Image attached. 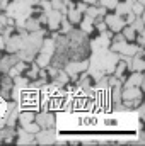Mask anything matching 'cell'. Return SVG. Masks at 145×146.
I'll return each instance as SVG.
<instances>
[{
  "mask_svg": "<svg viewBox=\"0 0 145 146\" xmlns=\"http://www.w3.org/2000/svg\"><path fill=\"white\" fill-rule=\"evenodd\" d=\"M5 126H7V124H5V119H3V117H0V129H2V127H5Z\"/></svg>",
  "mask_w": 145,
  "mask_h": 146,
  "instance_id": "16",
  "label": "cell"
},
{
  "mask_svg": "<svg viewBox=\"0 0 145 146\" xmlns=\"http://www.w3.org/2000/svg\"><path fill=\"white\" fill-rule=\"evenodd\" d=\"M121 34H123V37H125L126 41H132V42H133L138 33H137V31H135V29H133V27H132L130 24H126V26H125V27L121 29Z\"/></svg>",
  "mask_w": 145,
  "mask_h": 146,
  "instance_id": "9",
  "label": "cell"
},
{
  "mask_svg": "<svg viewBox=\"0 0 145 146\" xmlns=\"http://www.w3.org/2000/svg\"><path fill=\"white\" fill-rule=\"evenodd\" d=\"M36 145H53L56 143V131L55 127H48V129H39L34 134Z\"/></svg>",
  "mask_w": 145,
  "mask_h": 146,
  "instance_id": "3",
  "label": "cell"
},
{
  "mask_svg": "<svg viewBox=\"0 0 145 146\" xmlns=\"http://www.w3.org/2000/svg\"><path fill=\"white\" fill-rule=\"evenodd\" d=\"M79 29H80L82 33H85L87 36H91V34L96 31V29H94V19L84 14L82 19H80V22H79Z\"/></svg>",
  "mask_w": 145,
  "mask_h": 146,
  "instance_id": "6",
  "label": "cell"
},
{
  "mask_svg": "<svg viewBox=\"0 0 145 146\" xmlns=\"http://www.w3.org/2000/svg\"><path fill=\"white\" fill-rule=\"evenodd\" d=\"M62 17H63V14H62L60 10H53V9L48 10V12H46V29H48L50 33L58 31V29H60Z\"/></svg>",
  "mask_w": 145,
  "mask_h": 146,
  "instance_id": "4",
  "label": "cell"
},
{
  "mask_svg": "<svg viewBox=\"0 0 145 146\" xmlns=\"http://www.w3.org/2000/svg\"><path fill=\"white\" fill-rule=\"evenodd\" d=\"M103 19H104V22H106V27H108L111 33H121V29L126 26L125 17L116 15V14H108V12H106V15H104Z\"/></svg>",
  "mask_w": 145,
  "mask_h": 146,
  "instance_id": "2",
  "label": "cell"
},
{
  "mask_svg": "<svg viewBox=\"0 0 145 146\" xmlns=\"http://www.w3.org/2000/svg\"><path fill=\"white\" fill-rule=\"evenodd\" d=\"M3 49H5V37L0 33V51H3Z\"/></svg>",
  "mask_w": 145,
  "mask_h": 146,
  "instance_id": "15",
  "label": "cell"
},
{
  "mask_svg": "<svg viewBox=\"0 0 145 146\" xmlns=\"http://www.w3.org/2000/svg\"><path fill=\"white\" fill-rule=\"evenodd\" d=\"M34 121L41 129H48V127H56V114L53 110H38L34 115Z\"/></svg>",
  "mask_w": 145,
  "mask_h": 146,
  "instance_id": "1",
  "label": "cell"
},
{
  "mask_svg": "<svg viewBox=\"0 0 145 146\" xmlns=\"http://www.w3.org/2000/svg\"><path fill=\"white\" fill-rule=\"evenodd\" d=\"M22 129H26L28 133H31V134H36L38 131L41 129L39 126L36 124V121H33V122H29V124H26V126H22Z\"/></svg>",
  "mask_w": 145,
  "mask_h": 146,
  "instance_id": "12",
  "label": "cell"
},
{
  "mask_svg": "<svg viewBox=\"0 0 145 146\" xmlns=\"http://www.w3.org/2000/svg\"><path fill=\"white\" fill-rule=\"evenodd\" d=\"M123 2H126V3H130V5H132V3H133L135 0H123Z\"/></svg>",
  "mask_w": 145,
  "mask_h": 146,
  "instance_id": "17",
  "label": "cell"
},
{
  "mask_svg": "<svg viewBox=\"0 0 145 146\" xmlns=\"http://www.w3.org/2000/svg\"><path fill=\"white\" fill-rule=\"evenodd\" d=\"M132 12L135 14V15H144V3H140V2H133L132 3Z\"/></svg>",
  "mask_w": 145,
  "mask_h": 146,
  "instance_id": "11",
  "label": "cell"
},
{
  "mask_svg": "<svg viewBox=\"0 0 145 146\" xmlns=\"http://www.w3.org/2000/svg\"><path fill=\"white\" fill-rule=\"evenodd\" d=\"M0 12H2V7H0Z\"/></svg>",
  "mask_w": 145,
  "mask_h": 146,
  "instance_id": "18",
  "label": "cell"
},
{
  "mask_svg": "<svg viewBox=\"0 0 145 146\" xmlns=\"http://www.w3.org/2000/svg\"><path fill=\"white\" fill-rule=\"evenodd\" d=\"M113 10H114V14H116V15H121V17H125L128 12H132V5H130V3H126V2H123V0H119Z\"/></svg>",
  "mask_w": 145,
  "mask_h": 146,
  "instance_id": "8",
  "label": "cell"
},
{
  "mask_svg": "<svg viewBox=\"0 0 145 146\" xmlns=\"http://www.w3.org/2000/svg\"><path fill=\"white\" fill-rule=\"evenodd\" d=\"M118 2H119V0H99V5H103V7L108 9V10H113Z\"/></svg>",
  "mask_w": 145,
  "mask_h": 146,
  "instance_id": "13",
  "label": "cell"
},
{
  "mask_svg": "<svg viewBox=\"0 0 145 146\" xmlns=\"http://www.w3.org/2000/svg\"><path fill=\"white\" fill-rule=\"evenodd\" d=\"M5 110H7V100L0 97V117H3V114H5Z\"/></svg>",
  "mask_w": 145,
  "mask_h": 146,
  "instance_id": "14",
  "label": "cell"
},
{
  "mask_svg": "<svg viewBox=\"0 0 145 146\" xmlns=\"http://www.w3.org/2000/svg\"><path fill=\"white\" fill-rule=\"evenodd\" d=\"M123 87H144V72H128L123 80Z\"/></svg>",
  "mask_w": 145,
  "mask_h": 146,
  "instance_id": "5",
  "label": "cell"
},
{
  "mask_svg": "<svg viewBox=\"0 0 145 146\" xmlns=\"http://www.w3.org/2000/svg\"><path fill=\"white\" fill-rule=\"evenodd\" d=\"M130 26H132L137 33H144V19H142V15H137L135 21H133Z\"/></svg>",
  "mask_w": 145,
  "mask_h": 146,
  "instance_id": "10",
  "label": "cell"
},
{
  "mask_svg": "<svg viewBox=\"0 0 145 146\" xmlns=\"http://www.w3.org/2000/svg\"><path fill=\"white\" fill-rule=\"evenodd\" d=\"M82 12L80 10H77L75 7H70V9H67V12H65V17H67V21L72 24V26H79V22H80V19H82Z\"/></svg>",
  "mask_w": 145,
  "mask_h": 146,
  "instance_id": "7",
  "label": "cell"
}]
</instances>
